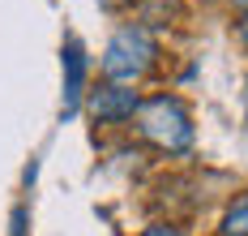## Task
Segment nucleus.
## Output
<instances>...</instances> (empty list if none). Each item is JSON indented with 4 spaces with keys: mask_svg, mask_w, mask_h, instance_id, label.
Masks as SVG:
<instances>
[{
    "mask_svg": "<svg viewBox=\"0 0 248 236\" xmlns=\"http://www.w3.org/2000/svg\"><path fill=\"white\" fill-rule=\"evenodd\" d=\"M137 133L150 146L180 155L193 146V116L175 95H154V99H141V107H137Z\"/></svg>",
    "mask_w": 248,
    "mask_h": 236,
    "instance_id": "1",
    "label": "nucleus"
},
{
    "mask_svg": "<svg viewBox=\"0 0 248 236\" xmlns=\"http://www.w3.org/2000/svg\"><path fill=\"white\" fill-rule=\"evenodd\" d=\"M154 60H158L154 34L133 22V26H120L107 39V48H103V78L116 82V86L137 82V78H146L150 69H154Z\"/></svg>",
    "mask_w": 248,
    "mask_h": 236,
    "instance_id": "2",
    "label": "nucleus"
},
{
    "mask_svg": "<svg viewBox=\"0 0 248 236\" xmlns=\"http://www.w3.org/2000/svg\"><path fill=\"white\" fill-rule=\"evenodd\" d=\"M86 107H90V116H94L99 125H124V120H133V116H137L141 99H137V90H128V86L103 82V86L90 90Z\"/></svg>",
    "mask_w": 248,
    "mask_h": 236,
    "instance_id": "3",
    "label": "nucleus"
},
{
    "mask_svg": "<svg viewBox=\"0 0 248 236\" xmlns=\"http://www.w3.org/2000/svg\"><path fill=\"white\" fill-rule=\"evenodd\" d=\"M60 56H64V116H73L81 103V86H86V52L77 39H69Z\"/></svg>",
    "mask_w": 248,
    "mask_h": 236,
    "instance_id": "4",
    "label": "nucleus"
},
{
    "mask_svg": "<svg viewBox=\"0 0 248 236\" xmlns=\"http://www.w3.org/2000/svg\"><path fill=\"white\" fill-rule=\"evenodd\" d=\"M223 236H248V189L231 198V206L223 210Z\"/></svg>",
    "mask_w": 248,
    "mask_h": 236,
    "instance_id": "5",
    "label": "nucleus"
},
{
    "mask_svg": "<svg viewBox=\"0 0 248 236\" xmlns=\"http://www.w3.org/2000/svg\"><path fill=\"white\" fill-rule=\"evenodd\" d=\"M141 236H188V232H180L171 223H150V228H141Z\"/></svg>",
    "mask_w": 248,
    "mask_h": 236,
    "instance_id": "6",
    "label": "nucleus"
},
{
    "mask_svg": "<svg viewBox=\"0 0 248 236\" xmlns=\"http://www.w3.org/2000/svg\"><path fill=\"white\" fill-rule=\"evenodd\" d=\"M13 236H26V210H13Z\"/></svg>",
    "mask_w": 248,
    "mask_h": 236,
    "instance_id": "7",
    "label": "nucleus"
},
{
    "mask_svg": "<svg viewBox=\"0 0 248 236\" xmlns=\"http://www.w3.org/2000/svg\"><path fill=\"white\" fill-rule=\"evenodd\" d=\"M240 43H244V48H248V17H244V22H240Z\"/></svg>",
    "mask_w": 248,
    "mask_h": 236,
    "instance_id": "8",
    "label": "nucleus"
},
{
    "mask_svg": "<svg viewBox=\"0 0 248 236\" xmlns=\"http://www.w3.org/2000/svg\"><path fill=\"white\" fill-rule=\"evenodd\" d=\"M231 4H235V9H240V13H248V0H231Z\"/></svg>",
    "mask_w": 248,
    "mask_h": 236,
    "instance_id": "9",
    "label": "nucleus"
}]
</instances>
